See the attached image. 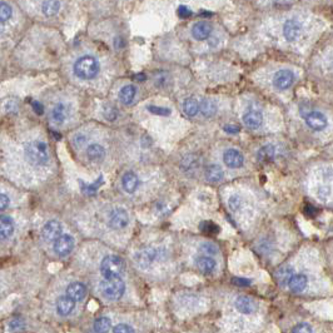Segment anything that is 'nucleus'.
Returning <instances> with one entry per match:
<instances>
[{"mask_svg":"<svg viewBox=\"0 0 333 333\" xmlns=\"http://www.w3.org/2000/svg\"><path fill=\"white\" fill-rule=\"evenodd\" d=\"M24 157L34 166H44L49 163V150L43 140H32L24 147Z\"/></svg>","mask_w":333,"mask_h":333,"instance_id":"f257e3e1","label":"nucleus"},{"mask_svg":"<svg viewBox=\"0 0 333 333\" xmlns=\"http://www.w3.org/2000/svg\"><path fill=\"white\" fill-rule=\"evenodd\" d=\"M73 70H74L75 77L82 79V81H90L99 74L100 64L94 57L84 55L74 63Z\"/></svg>","mask_w":333,"mask_h":333,"instance_id":"f03ea898","label":"nucleus"},{"mask_svg":"<svg viewBox=\"0 0 333 333\" xmlns=\"http://www.w3.org/2000/svg\"><path fill=\"white\" fill-rule=\"evenodd\" d=\"M125 271V263L120 257L105 256L100 263V272L105 280H112V278H119Z\"/></svg>","mask_w":333,"mask_h":333,"instance_id":"7ed1b4c3","label":"nucleus"},{"mask_svg":"<svg viewBox=\"0 0 333 333\" xmlns=\"http://www.w3.org/2000/svg\"><path fill=\"white\" fill-rule=\"evenodd\" d=\"M100 292L103 297L108 300H118L123 297L125 292V283L119 278L105 280L100 284Z\"/></svg>","mask_w":333,"mask_h":333,"instance_id":"20e7f679","label":"nucleus"},{"mask_svg":"<svg viewBox=\"0 0 333 333\" xmlns=\"http://www.w3.org/2000/svg\"><path fill=\"white\" fill-rule=\"evenodd\" d=\"M163 254H166V253H162V250H157V248L153 247H147L138 250V252L134 254V261H135V263L138 265V267H140L142 269H147V268H149L153 265V262L161 258Z\"/></svg>","mask_w":333,"mask_h":333,"instance_id":"39448f33","label":"nucleus"},{"mask_svg":"<svg viewBox=\"0 0 333 333\" xmlns=\"http://www.w3.org/2000/svg\"><path fill=\"white\" fill-rule=\"evenodd\" d=\"M129 223V216L128 212L123 208H116L110 212L108 216V226L112 229H123L128 226Z\"/></svg>","mask_w":333,"mask_h":333,"instance_id":"423d86ee","label":"nucleus"},{"mask_svg":"<svg viewBox=\"0 0 333 333\" xmlns=\"http://www.w3.org/2000/svg\"><path fill=\"white\" fill-rule=\"evenodd\" d=\"M296 81L295 73L289 69H282L278 70L273 77V85L277 89L285 90L288 89L289 86L293 85Z\"/></svg>","mask_w":333,"mask_h":333,"instance_id":"0eeeda50","label":"nucleus"},{"mask_svg":"<svg viewBox=\"0 0 333 333\" xmlns=\"http://www.w3.org/2000/svg\"><path fill=\"white\" fill-rule=\"evenodd\" d=\"M74 248V238L70 234H62L58 239L54 241L53 250L58 256L66 257Z\"/></svg>","mask_w":333,"mask_h":333,"instance_id":"6e6552de","label":"nucleus"},{"mask_svg":"<svg viewBox=\"0 0 333 333\" xmlns=\"http://www.w3.org/2000/svg\"><path fill=\"white\" fill-rule=\"evenodd\" d=\"M302 34V25L296 19H288L283 24V36L287 42H296Z\"/></svg>","mask_w":333,"mask_h":333,"instance_id":"1a4fd4ad","label":"nucleus"},{"mask_svg":"<svg viewBox=\"0 0 333 333\" xmlns=\"http://www.w3.org/2000/svg\"><path fill=\"white\" fill-rule=\"evenodd\" d=\"M62 234H63L62 223L55 219L47 222L42 229V235H43V238H44V241H47V242H54Z\"/></svg>","mask_w":333,"mask_h":333,"instance_id":"9d476101","label":"nucleus"},{"mask_svg":"<svg viewBox=\"0 0 333 333\" xmlns=\"http://www.w3.org/2000/svg\"><path fill=\"white\" fill-rule=\"evenodd\" d=\"M306 123L309 128L313 129V131L321 132L328 125V119L323 113L315 110V112H311V113L307 114Z\"/></svg>","mask_w":333,"mask_h":333,"instance_id":"9b49d317","label":"nucleus"},{"mask_svg":"<svg viewBox=\"0 0 333 333\" xmlns=\"http://www.w3.org/2000/svg\"><path fill=\"white\" fill-rule=\"evenodd\" d=\"M234 307L238 312L242 313V315L250 316L256 312L257 308H258V304L248 296H238L234 300Z\"/></svg>","mask_w":333,"mask_h":333,"instance_id":"f8f14e48","label":"nucleus"},{"mask_svg":"<svg viewBox=\"0 0 333 333\" xmlns=\"http://www.w3.org/2000/svg\"><path fill=\"white\" fill-rule=\"evenodd\" d=\"M223 162L228 168H232V169H237V168H241L244 163V157L239 150L237 149H227L226 152L223 153Z\"/></svg>","mask_w":333,"mask_h":333,"instance_id":"ddd939ff","label":"nucleus"},{"mask_svg":"<svg viewBox=\"0 0 333 333\" xmlns=\"http://www.w3.org/2000/svg\"><path fill=\"white\" fill-rule=\"evenodd\" d=\"M212 30H213V28H212V25L208 21H197L192 27V35H193L194 39L202 42V40H205V39H208L211 36Z\"/></svg>","mask_w":333,"mask_h":333,"instance_id":"4468645a","label":"nucleus"},{"mask_svg":"<svg viewBox=\"0 0 333 333\" xmlns=\"http://www.w3.org/2000/svg\"><path fill=\"white\" fill-rule=\"evenodd\" d=\"M287 284H288V288L291 292H293V293H300L308 285V277L303 273L292 274Z\"/></svg>","mask_w":333,"mask_h":333,"instance_id":"2eb2a0df","label":"nucleus"},{"mask_svg":"<svg viewBox=\"0 0 333 333\" xmlns=\"http://www.w3.org/2000/svg\"><path fill=\"white\" fill-rule=\"evenodd\" d=\"M243 123L250 129H258L263 123V116L259 110L250 109L243 114Z\"/></svg>","mask_w":333,"mask_h":333,"instance_id":"dca6fc26","label":"nucleus"},{"mask_svg":"<svg viewBox=\"0 0 333 333\" xmlns=\"http://www.w3.org/2000/svg\"><path fill=\"white\" fill-rule=\"evenodd\" d=\"M74 308L75 302L73 300H70L68 296H62L55 302V311H57L58 315L63 316V317L70 315L74 311Z\"/></svg>","mask_w":333,"mask_h":333,"instance_id":"f3484780","label":"nucleus"},{"mask_svg":"<svg viewBox=\"0 0 333 333\" xmlns=\"http://www.w3.org/2000/svg\"><path fill=\"white\" fill-rule=\"evenodd\" d=\"M66 293L70 300L74 302H79L86 295V287L82 282H73L67 287Z\"/></svg>","mask_w":333,"mask_h":333,"instance_id":"a211bd4d","label":"nucleus"},{"mask_svg":"<svg viewBox=\"0 0 333 333\" xmlns=\"http://www.w3.org/2000/svg\"><path fill=\"white\" fill-rule=\"evenodd\" d=\"M196 266L200 272H203L205 274L213 273L217 269V262L214 261L211 256H205V254L197 257Z\"/></svg>","mask_w":333,"mask_h":333,"instance_id":"6ab92c4d","label":"nucleus"},{"mask_svg":"<svg viewBox=\"0 0 333 333\" xmlns=\"http://www.w3.org/2000/svg\"><path fill=\"white\" fill-rule=\"evenodd\" d=\"M122 187L127 193L132 194L139 187V179L134 172H125L122 177Z\"/></svg>","mask_w":333,"mask_h":333,"instance_id":"aec40b11","label":"nucleus"},{"mask_svg":"<svg viewBox=\"0 0 333 333\" xmlns=\"http://www.w3.org/2000/svg\"><path fill=\"white\" fill-rule=\"evenodd\" d=\"M68 107H67L64 103H57L54 105L53 109L50 112V117L53 123L60 125L67 120V117H68Z\"/></svg>","mask_w":333,"mask_h":333,"instance_id":"412c9836","label":"nucleus"},{"mask_svg":"<svg viewBox=\"0 0 333 333\" xmlns=\"http://www.w3.org/2000/svg\"><path fill=\"white\" fill-rule=\"evenodd\" d=\"M86 158L89 159L90 162H94V163H99L105 158V149L104 147L100 146V144H90L88 148H86Z\"/></svg>","mask_w":333,"mask_h":333,"instance_id":"4be33fe9","label":"nucleus"},{"mask_svg":"<svg viewBox=\"0 0 333 333\" xmlns=\"http://www.w3.org/2000/svg\"><path fill=\"white\" fill-rule=\"evenodd\" d=\"M14 232V222L9 216H0V241L8 239Z\"/></svg>","mask_w":333,"mask_h":333,"instance_id":"5701e85b","label":"nucleus"},{"mask_svg":"<svg viewBox=\"0 0 333 333\" xmlns=\"http://www.w3.org/2000/svg\"><path fill=\"white\" fill-rule=\"evenodd\" d=\"M137 95V88L134 85H124L119 92V100L124 105H129L133 103L134 98Z\"/></svg>","mask_w":333,"mask_h":333,"instance_id":"b1692460","label":"nucleus"},{"mask_svg":"<svg viewBox=\"0 0 333 333\" xmlns=\"http://www.w3.org/2000/svg\"><path fill=\"white\" fill-rule=\"evenodd\" d=\"M223 169L219 166L211 164V166H207V169H205V178H207V181L212 182V183H218V182L223 179Z\"/></svg>","mask_w":333,"mask_h":333,"instance_id":"393cba45","label":"nucleus"},{"mask_svg":"<svg viewBox=\"0 0 333 333\" xmlns=\"http://www.w3.org/2000/svg\"><path fill=\"white\" fill-rule=\"evenodd\" d=\"M62 4L59 0H44L42 3V13L45 17H54L59 13Z\"/></svg>","mask_w":333,"mask_h":333,"instance_id":"a878e982","label":"nucleus"},{"mask_svg":"<svg viewBox=\"0 0 333 333\" xmlns=\"http://www.w3.org/2000/svg\"><path fill=\"white\" fill-rule=\"evenodd\" d=\"M200 112L205 118H211L217 113V104L213 99L205 98L200 103Z\"/></svg>","mask_w":333,"mask_h":333,"instance_id":"bb28decb","label":"nucleus"},{"mask_svg":"<svg viewBox=\"0 0 333 333\" xmlns=\"http://www.w3.org/2000/svg\"><path fill=\"white\" fill-rule=\"evenodd\" d=\"M276 147L272 146V144H267V146H263L259 149L258 153H257V158L261 162H271L276 157Z\"/></svg>","mask_w":333,"mask_h":333,"instance_id":"cd10ccee","label":"nucleus"},{"mask_svg":"<svg viewBox=\"0 0 333 333\" xmlns=\"http://www.w3.org/2000/svg\"><path fill=\"white\" fill-rule=\"evenodd\" d=\"M183 112L187 117L193 118L200 112V103L194 98H187L183 103Z\"/></svg>","mask_w":333,"mask_h":333,"instance_id":"c85d7f7f","label":"nucleus"},{"mask_svg":"<svg viewBox=\"0 0 333 333\" xmlns=\"http://www.w3.org/2000/svg\"><path fill=\"white\" fill-rule=\"evenodd\" d=\"M110 327H112V322L108 317L103 316L95 319L94 322V332L95 333H108Z\"/></svg>","mask_w":333,"mask_h":333,"instance_id":"c756f323","label":"nucleus"},{"mask_svg":"<svg viewBox=\"0 0 333 333\" xmlns=\"http://www.w3.org/2000/svg\"><path fill=\"white\" fill-rule=\"evenodd\" d=\"M198 250L205 256H216L219 253V248H218L217 244L211 243V242H204V243H200Z\"/></svg>","mask_w":333,"mask_h":333,"instance_id":"7c9ffc66","label":"nucleus"},{"mask_svg":"<svg viewBox=\"0 0 333 333\" xmlns=\"http://www.w3.org/2000/svg\"><path fill=\"white\" fill-rule=\"evenodd\" d=\"M13 17L12 6L5 1H0V23L8 21Z\"/></svg>","mask_w":333,"mask_h":333,"instance_id":"2f4dec72","label":"nucleus"},{"mask_svg":"<svg viewBox=\"0 0 333 333\" xmlns=\"http://www.w3.org/2000/svg\"><path fill=\"white\" fill-rule=\"evenodd\" d=\"M243 200L239 194H232L228 198V208L231 212H237L241 209Z\"/></svg>","mask_w":333,"mask_h":333,"instance_id":"473e14b6","label":"nucleus"},{"mask_svg":"<svg viewBox=\"0 0 333 333\" xmlns=\"http://www.w3.org/2000/svg\"><path fill=\"white\" fill-rule=\"evenodd\" d=\"M198 166V159L194 155H187L182 162V168L184 170H193Z\"/></svg>","mask_w":333,"mask_h":333,"instance_id":"72a5a7b5","label":"nucleus"},{"mask_svg":"<svg viewBox=\"0 0 333 333\" xmlns=\"http://www.w3.org/2000/svg\"><path fill=\"white\" fill-rule=\"evenodd\" d=\"M331 194H332V190H331V187H328V185H319L317 188V198L321 202H327L330 200Z\"/></svg>","mask_w":333,"mask_h":333,"instance_id":"f704fd0d","label":"nucleus"},{"mask_svg":"<svg viewBox=\"0 0 333 333\" xmlns=\"http://www.w3.org/2000/svg\"><path fill=\"white\" fill-rule=\"evenodd\" d=\"M292 273H293V269H292L291 267H283L281 268L280 271L277 272V276H278V278H280V282L282 283H288L289 278L292 277Z\"/></svg>","mask_w":333,"mask_h":333,"instance_id":"c9c22d12","label":"nucleus"},{"mask_svg":"<svg viewBox=\"0 0 333 333\" xmlns=\"http://www.w3.org/2000/svg\"><path fill=\"white\" fill-rule=\"evenodd\" d=\"M292 333H313V330L308 323H298L292 328Z\"/></svg>","mask_w":333,"mask_h":333,"instance_id":"e433bc0d","label":"nucleus"},{"mask_svg":"<svg viewBox=\"0 0 333 333\" xmlns=\"http://www.w3.org/2000/svg\"><path fill=\"white\" fill-rule=\"evenodd\" d=\"M104 117L108 120L113 122V120L117 119V117H118V110L114 107H112V105H107V107L104 108Z\"/></svg>","mask_w":333,"mask_h":333,"instance_id":"4c0bfd02","label":"nucleus"},{"mask_svg":"<svg viewBox=\"0 0 333 333\" xmlns=\"http://www.w3.org/2000/svg\"><path fill=\"white\" fill-rule=\"evenodd\" d=\"M200 229H202L204 233H217L219 231L217 224L212 223V222H203L200 224Z\"/></svg>","mask_w":333,"mask_h":333,"instance_id":"58836bf2","label":"nucleus"},{"mask_svg":"<svg viewBox=\"0 0 333 333\" xmlns=\"http://www.w3.org/2000/svg\"><path fill=\"white\" fill-rule=\"evenodd\" d=\"M113 333H135V331H134V328L132 327V326H129V324L120 323L117 324L116 327L113 328Z\"/></svg>","mask_w":333,"mask_h":333,"instance_id":"ea45409f","label":"nucleus"},{"mask_svg":"<svg viewBox=\"0 0 333 333\" xmlns=\"http://www.w3.org/2000/svg\"><path fill=\"white\" fill-rule=\"evenodd\" d=\"M9 328H10V331H13V332H18V331L24 330L23 321L19 318L13 319V321H10V323H9Z\"/></svg>","mask_w":333,"mask_h":333,"instance_id":"a19ab883","label":"nucleus"},{"mask_svg":"<svg viewBox=\"0 0 333 333\" xmlns=\"http://www.w3.org/2000/svg\"><path fill=\"white\" fill-rule=\"evenodd\" d=\"M10 204V200L9 197L6 196L4 193H0V212L5 211Z\"/></svg>","mask_w":333,"mask_h":333,"instance_id":"79ce46f5","label":"nucleus"},{"mask_svg":"<svg viewBox=\"0 0 333 333\" xmlns=\"http://www.w3.org/2000/svg\"><path fill=\"white\" fill-rule=\"evenodd\" d=\"M149 112H152L154 114H159V116H168L170 113L169 109L166 108H159V107H149Z\"/></svg>","mask_w":333,"mask_h":333,"instance_id":"37998d69","label":"nucleus"},{"mask_svg":"<svg viewBox=\"0 0 333 333\" xmlns=\"http://www.w3.org/2000/svg\"><path fill=\"white\" fill-rule=\"evenodd\" d=\"M85 142H86V137L85 135H83V134H77V135L74 137V139H73V143H74V146L77 147V148H82Z\"/></svg>","mask_w":333,"mask_h":333,"instance_id":"c03bdc74","label":"nucleus"},{"mask_svg":"<svg viewBox=\"0 0 333 333\" xmlns=\"http://www.w3.org/2000/svg\"><path fill=\"white\" fill-rule=\"evenodd\" d=\"M178 15L181 17V18H188V17H190L192 15V12H190L189 8H187V6L182 5L178 8Z\"/></svg>","mask_w":333,"mask_h":333,"instance_id":"a18cd8bd","label":"nucleus"},{"mask_svg":"<svg viewBox=\"0 0 333 333\" xmlns=\"http://www.w3.org/2000/svg\"><path fill=\"white\" fill-rule=\"evenodd\" d=\"M32 107H33V109H34V112H35L36 114H43V112H44V108H43V104L42 103H39V101H36V100H34L33 103H32Z\"/></svg>","mask_w":333,"mask_h":333,"instance_id":"49530a36","label":"nucleus"},{"mask_svg":"<svg viewBox=\"0 0 333 333\" xmlns=\"http://www.w3.org/2000/svg\"><path fill=\"white\" fill-rule=\"evenodd\" d=\"M322 177H323L326 181H331L333 178V169L332 168H324L322 170Z\"/></svg>","mask_w":333,"mask_h":333,"instance_id":"de8ad7c7","label":"nucleus"},{"mask_svg":"<svg viewBox=\"0 0 333 333\" xmlns=\"http://www.w3.org/2000/svg\"><path fill=\"white\" fill-rule=\"evenodd\" d=\"M224 132H227V133L229 134L238 133V132H239V128L235 127V125H226V127H224Z\"/></svg>","mask_w":333,"mask_h":333,"instance_id":"09e8293b","label":"nucleus"},{"mask_svg":"<svg viewBox=\"0 0 333 333\" xmlns=\"http://www.w3.org/2000/svg\"><path fill=\"white\" fill-rule=\"evenodd\" d=\"M3 25H1V23H0V34H1V33H3Z\"/></svg>","mask_w":333,"mask_h":333,"instance_id":"8fccbe9b","label":"nucleus"}]
</instances>
